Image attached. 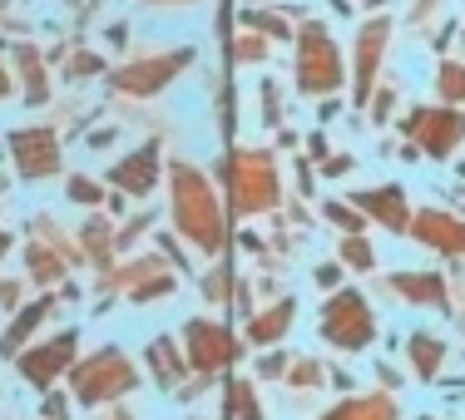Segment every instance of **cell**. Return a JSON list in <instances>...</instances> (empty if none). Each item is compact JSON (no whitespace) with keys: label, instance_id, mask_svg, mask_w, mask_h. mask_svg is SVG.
I'll use <instances>...</instances> for the list:
<instances>
[{"label":"cell","instance_id":"14","mask_svg":"<svg viewBox=\"0 0 465 420\" xmlns=\"http://www.w3.org/2000/svg\"><path fill=\"white\" fill-rule=\"evenodd\" d=\"M391 287L401 297H411L416 307H440V297H446L440 278H426V272H401V278H391Z\"/></svg>","mask_w":465,"mask_h":420},{"label":"cell","instance_id":"17","mask_svg":"<svg viewBox=\"0 0 465 420\" xmlns=\"http://www.w3.org/2000/svg\"><path fill=\"white\" fill-rule=\"evenodd\" d=\"M411 357H416V371L430 376L440 366V357H446V347H440L436 337H411Z\"/></svg>","mask_w":465,"mask_h":420},{"label":"cell","instance_id":"16","mask_svg":"<svg viewBox=\"0 0 465 420\" xmlns=\"http://www.w3.org/2000/svg\"><path fill=\"white\" fill-rule=\"evenodd\" d=\"M45 312H50V302H35L30 312H20V317H15V327H10L5 337H0V351H5V357H15V351H20V341H25L30 331L40 327V317H45Z\"/></svg>","mask_w":465,"mask_h":420},{"label":"cell","instance_id":"27","mask_svg":"<svg viewBox=\"0 0 465 420\" xmlns=\"http://www.w3.org/2000/svg\"><path fill=\"white\" fill-rule=\"evenodd\" d=\"M94 70H99V60H94V54H74L70 74H94Z\"/></svg>","mask_w":465,"mask_h":420},{"label":"cell","instance_id":"5","mask_svg":"<svg viewBox=\"0 0 465 420\" xmlns=\"http://www.w3.org/2000/svg\"><path fill=\"white\" fill-rule=\"evenodd\" d=\"M297 80H302L307 94H322V90H337L341 84V64H337V50L322 30H307L302 35V54H297Z\"/></svg>","mask_w":465,"mask_h":420},{"label":"cell","instance_id":"19","mask_svg":"<svg viewBox=\"0 0 465 420\" xmlns=\"http://www.w3.org/2000/svg\"><path fill=\"white\" fill-rule=\"evenodd\" d=\"M287 317H292V302H282L278 312L258 317V322H252V341H278V337H282V327H287Z\"/></svg>","mask_w":465,"mask_h":420},{"label":"cell","instance_id":"8","mask_svg":"<svg viewBox=\"0 0 465 420\" xmlns=\"http://www.w3.org/2000/svg\"><path fill=\"white\" fill-rule=\"evenodd\" d=\"M10 149H15V163L25 179H45V173L60 169V149H54V139L45 129H25V134L10 139Z\"/></svg>","mask_w":465,"mask_h":420},{"label":"cell","instance_id":"21","mask_svg":"<svg viewBox=\"0 0 465 420\" xmlns=\"http://www.w3.org/2000/svg\"><path fill=\"white\" fill-rule=\"evenodd\" d=\"M327 218H331L337 228H347V233H361V218H357V208H341V203H331V208H327Z\"/></svg>","mask_w":465,"mask_h":420},{"label":"cell","instance_id":"3","mask_svg":"<svg viewBox=\"0 0 465 420\" xmlns=\"http://www.w3.org/2000/svg\"><path fill=\"white\" fill-rule=\"evenodd\" d=\"M322 331H327L331 347L361 351V347L371 341V312H367V302H361L357 292L331 297V302H327V317H322Z\"/></svg>","mask_w":465,"mask_h":420},{"label":"cell","instance_id":"2","mask_svg":"<svg viewBox=\"0 0 465 420\" xmlns=\"http://www.w3.org/2000/svg\"><path fill=\"white\" fill-rule=\"evenodd\" d=\"M228 188L238 208H268L278 198V173L262 153H232L228 159Z\"/></svg>","mask_w":465,"mask_h":420},{"label":"cell","instance_id":"30","mask_svg":"<svg viewBox=\"0 0 465 420\" xmlns=\"http://www.w3.org/2000/svg\"><path fill=\"white\" fill-rule=\"evenodd\" d=\"M159 5H163V0H159Z\"/></svg>","mask_w":465,"mask_h":420},{"label":"cell","instance_id":"1","mask_svg":"<svg viewBox=\"0 0 465 420\" xmlns=\"http://www.w3.org/2000/svg\"><path fill=\"white\" fill-rule=\"evenodd\" d=\"M173 213H179V228L198 242V248L213 252L218 242H223V223H218L213 193H208V183L198 179L188 163H183V169H173Z\"/></svg>","mask_w":465,"mask_h":420},{"label":"cell","instance_id":"18","mask_svg":"<svg viewBox=\"0 0 465 420\" xmlns=\"http://www.w3.org/2000/svg\"><path fill=\"white\" fill-rule=\"evenodd\" d=\"M327 420H391V405L386 401H351L341 411H331Z\"/></svg>","mask_w":465,"mask_h":420},{"label":"cell","instance_id":"29","mask_svg":"<svg viewBox=\"0 0 465 420\" xmlns=\"http://www.w3.org/2000/svg\"><path fill=\"white\" fill-rule=\"evenodd\" d=\"M0 258H5V233H0Z\"/></svg>","mask_w":465,"mask_h":420},{"label":"cell","instance_id":"11","mask_svg":"<svg viewBox=\"0 0 465 420\" xmlns=\"http://www.w3.org/2000/svg\"><path fill=\"white\" fill-rule=\"evenodd\" d=\"M70 357H74V331H64V337H54V341H50V347L30 351V357L20 361V366H25V376H30L35 386H45L60 366H70Z\"/></svg>","mask_w":465,"mask_h":420},{"label":"cell","instance_id":"24","mask_svg":"<svg viewBox=\"0 0 465 420\" xmlns=\"http://www.w3.org/2000/svg\"><path fill=\"white\" fill-rule=\"evenodd\" d=\"M30 272H40V278H60V262H54L50 252H35V248H30Z\"/></svg>","mask_w":465,"mask_h":420},{"label":"cell","instance_id":"6","mask_svg":"<svg viewBox=\"0 0 465 420\" xmlns=\"http://www.w3.org/2000/svg\"><path fill=\"white\" fill-rule=\"evenodd\" d=\"M411 129H416V143L430 159H446L450 143L465 134V114H456V109H426V114L411 119Z\"/></svg>","mask_w":465,"mask_h":420},{"label":"cell","instance_id":"10","mask_svg":"<svg viewBox=\"0 0 465 420\" xmlns=\"http://www.w3.org/2000/svg\"><path fill=\"white\" fill-rule=\"evenodd\" d=\"M416 238L426 242V248H440V252H465V223L450 213H420Z\"/></svg>","mask_w":465,"mask_h":420},{"label":"cell","instance_id":"15","mask_svg":"<svg viewBox=\"0 0 465 420\" xmlns=\"http://www.w3.org/2000/svg\"><path fill=\"white\" fill-rule=\"evenodd\" d=\"M357 203L367 208V213L381 218L386 228H401V223H406V198L396 193V188H381V193H361Z\"/></svg>","mask_w":465,"mask_h":420},{"label":"cell","instance_id":"22","mask_svg":"<svg viewBox=\"0 0 465 420\" xmlns=\"http://www.w3.org/2000/svg\"><path fill=\"white\" fill-rule=\"evenodd\" d=\"M228 401H238V405H242V420H262V415H258V405H252V396H248V386H242V381H232V386H228Z\"/></svg>","mask_w":465,"mask_h":420},{"label":"cell","instance_id":"9","mask_svg":"<svg viewBox=\"0 0 465 420\" xmlns=\"http://www.w3.org/2000/svg\"><path fill=\"white\" fill-rule=\"evenodd\" d=\"M188 60V54H159V60H139L134 70H119L114 74V90H129V94H149V90H159L163 80H173L179 74V64Z\"/></svg>","mask_w":465,"mask_h":420},{"label":"cell","instance_id":"25","mask_svg":"<svg viewBox=\"0 0 465 420\" xmlns=\"http://www.w3.org/2000/svg\"><path fill=\"white\" fill-rule=\"evenodd\" d=\"M248 25H258V30H268V35H287V25H282V20L278 15H258V10H252V15H248Z\"/></svg>","mask_w":465,"mask_h":420},{"label":"cell","instance_id":"20","mask_svg":"<svg viewBox=\"0 0 465 420\" xmlns=\"http://www.w3.org/2000/svg\"><path fill=\"white\" fill-rule=\"evenodd\" d=\"M440 94H446V99H465V70H460V64H440Z\"/></svg>","mask_w":465,"mask_h":420},{"label":"cell","instance_id":"4","mask_svg":"<svg viewBox=\"0 0 465 420\" xmlns=\"http://www.w3.org/2000/svg\"><path fill=\"white\" fill-rule=\"evenodd\" d=\"M134 386V366H129L119 351H99L94 361H84L74 376V396L80 401H109V396H124Z\"/></svg>","mask_w":465,"mask_h":420},{"label":"cell","instance_id":"23","mask_svg":"<svg viewBox=\"0 0 465 420\" xmlns=\"http://www.w3.org/2000/svg\"><path fill=\"white\" fill-rule=\"evenodd\" d=\"M341 258H347L351 268H371V248H367V242H361V238H351L347 248H341Z\"/></svg>","mask_w":465,"mask_h":420},{"label":"cell","instance_id":"26","mask_svg":"<svg viewBox=\"0 0 465 420\" xmlns=\"http://www.w3.org/2000/svg\"><path fill=\"white\" fill-rule=\"evenodd\" d=\"M70 198H80V203H99V188L90 179H74L70 183Z\"/></svg>","mask_w":465,"mask_h":420},{"label":"cell","instance_id":"28","mask_svg":"<svg viewBox=\"0 0 465 420\" xmlns=\"http://www.w3.org/2000/svg\"><path fill=\"white\" fill-rule=\"evenodd\" d=\"M10 90V80H5V70H0V94H5Z\"/></svg>","mask_w":465,"mask_h":420},{"label":"cell","instance_id":"12","mask_svg":"<svg viewBox=\"0 0 465 420\" xmlns=\"http://www.w3.org/2000/svg\"><path fill=\"white\" fill-rule=\"evenodd\" d=\"M153 179H159V153H153V149L129 153V159L114 169V183H119V188H129V193H149Z\"/></svg>","mask_w":465,"mask_h":420},{"label":"cell","instance_id":"7","mask_svg":"<svg viewBox=\"0 0 465 420\" xmlns=\"http://www.w3.org/2000/svg\"><path fill=\"white\" fill-rule=\"evenodd\" d=\"M188 357H193V366L213 371V366L238 357V341H232V331L213 327V322H193L188 327Z\"/></svg>","mask_w":465,"mask_h":420},{"label":"cell","instance_id":"13","mask_svg":"<svg viewBox=\"0 0 465 420\" xmlns=\"http://www.w3.org/2000/svg\"><path fill=\"white\" fill-rule=\"evenodd\" d=\"M381 40H386V25L381 20H371L367 30H361V50H357V99L367 94L371 74H376V60H381Z\"/></svg>","mask_w":465,"mask_h":420}]
</instances>
